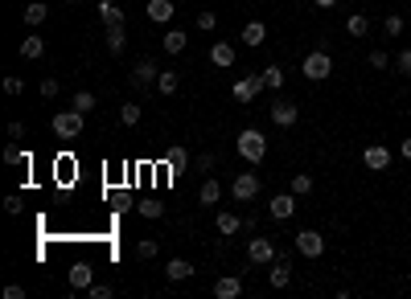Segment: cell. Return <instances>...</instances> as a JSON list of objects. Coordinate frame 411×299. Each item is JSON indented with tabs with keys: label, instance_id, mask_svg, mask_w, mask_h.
<instances>
[{
	"label": "cell",
	"instance_id": "obj_11",
	"mask_svg": "<svg viewBox=\"0 0 411 299\" xmlns=\"http://www.w3.org/2000/svg\"><path fill=\"white\" fill-rule=\"evenodd\" d=\"M268 115H272V123H276V127H292V123L301 119L296 103H284V99H280V103H272V111H268Z\"/></svg>",
	"mask_w": 411,
	"mask_h": 299
},
{
	"label": "cell",
	"instance_id": "obj_43",
	"mask_svg": "<svg viewBox=\"0 0 411 299\" xmlns=\"http://www.w3.org/2000/svg\"><path fill=\"white\" fill-rule=\"evenodd\" d=\"M21 135H25V123H21V119H12V123H8V140H21Z\"/></svg>",
	"mask_w": 411,
	"mask_h": 299
},
{
	"label": "cell",
	"instance_id": "obj_18",
	"mask_svg": "<svg viewBox=\"0 0 411 299\" xmlns=\"http://www.w3.org/2000/svg\"><path fill=\"white\" fill-rule=\"evenodd\" d=\"M214 226H218V234H222V238H231V234H239V230H243V218H239V213H218V218H214Z\"/></svg>",
	"mask_w": 411,
	"mask_h": 299
},
{
	"label": "cell",
	"instance_id": "obj_2",
	"mask_svg": "<svg viewBox=\"0 0 411 299\" xmlns=\"http://www.w3.org/2000/svg\"><path fill=\"white\" fill-rule=\"evenodd\" d=\"M301 74H305L309 82H325V78L333 74V57H329L325 49H309L305 62H301Z\"/></svg>",
	"mask_w": 411,
	"mask_h": 299
},
{
	"label": "cell",
	"instance_id": "obj_48",
	"mask_svg": "<svg viewBox=\"0 0 411 299\" xmlns=\"http://www.w3.org/2000/svg\"><path fill=\"white\" fill-rule=\"evenodd\" d=\"M399 156H403V160H411V135L403 140V144H399Z\"/></svg>",
	"mask_w": 411,
	"mask_h": 299
},
{
	"label": "cell",
	"instance_id": "obj_37",
	"mask_svg": "<svg viewBox=\"0 0 411 299\" xmlns=\"http://www.w3.org/2000/svg\"><path fill=\"white\" fill-rule=\"evenodd\" d=\"M214 25H218V12H198V29H206V33H210Z\"/></svg>",
	"mask_w": 411,
	"mask_h": 299
},
{
	"label": "cell",
	"instance_id": "obj_35",
	"mask_svg": "<svg viewBox=\"0 0 411 299\" xmlns=\"http://www.w3.org/2000/svg\"><path fill=\"white\" fill-rule=\"evenodd\" d=\"M395 70H399L403 78H411V49H399V57H395Z\"/></svg>",
	"mask_w": 411,
	"mask_h": 299
},
{
	"label": "cell",
	"instance_id": "obj_30",
	"mask_svg": "<svg viewBox=\"0 0 411 299\" xmlns=\"http://www.w3.org/2000/svg\"><path fill=\"white\" fill-rule=\"evenodd\" d=\"M288 189H292L296 197H309V193H313V177H309V172H296V177L288 181Z\"/></svg>",
	"mask_w": 411,
	"mask_h": 299
},
{
	"label": "cell",
	"instance_id": "obj_17",
	"mask_svg": "<svg viewBox=\"0 0 411 299\" xmlns=\"http://www.w3.org/2000/svg\"><path fill=\"white\" fill-rule=\"evenodd\" d=\"M128 49V29L124 25H107V53H124Z\"/></svg>",
	"mask_w": 411,
	"mask_h": 299
},
{
	"label": "cell",
	"instance_id": "obj_24",
	"mask_svg": "<svg viewBox=\"0 0 411 299\" xmlns=\"http://www.w3.org/2000/svg\"><path fill=\"white\" fill-rule=\"evenodd\" d=\"M218 197H222V185H218V181H202L198 201H202V205H218Z\"/></svg>",
	"mask_w": 411,
	"mask_h": 299
},
{
	"label": "cell",
	"instance_id": "obj_46",
	"mask_svg": "<svg viewBox=\"0 0 411 299\" xmlns=\"http://www.w3.org/2000/svg\"><path fill=\"white\" fill-rule=\"evenodd\" d=\"M214 168V156H198V172H210Z\"/></svg>",
	"mask_w": 411,
	"mask_h": 299
},
{
	"label": "cell",
	"instance_id": "obj_9",
	"mask_svg": "<svg viewBox=\"0 0 411 299\" xmlns=\"http://www.w3.org/2000/svg\"><path fill=\"white\" fill-rule=\"evenodd\" d=\"M296 250H301L305 259H321V255H325V238H321L317 230H301V234H296Z\"/></svg>",
	"mask_w": 411,
	"mask_h": 299
},
{
	"label": "cell",
	"instance_id": "obj_25",
	"mask_svg": "<svg viewBox=\"0 0 411 299\" xmlns=\"http://www.w3.org/2000/svg\"><path fill=\"white\" fill-rule=\"evenodd\" d=\"M161 49H165V53H181V49H185V33H181V29H169L165 41H161Z\"/></svg>",
	"mask_w": 411,
	"mask_h": 299
},
{
	"label": "cell",
	"instance_id": "obj_1",
	"mask_svg": "<svg viewBox=\"0 0 411 299\" xmlns=\"http://www.w3.org/2000/svg\"><path fill=\"white\" fill-rule=\"evenodd\" d=\"M235 148H239V156H243L247 164H259V160L268 156V135H263V131H255V127H247V131H239Z\"/></svg>",
	"mask_w": 411,
	"mask_h": 299
},
{
	"label": "cell",
	"instance_id": "obj_7",
	"mask_svg": "<svg viewBox=\"0 0 411 299\" xmlns=\"http://www.w3.org/2000/svg\"><path fill=\"white\" fill-rule=\"evenodd\" d=\"M268 218H276V222L296 218V193H292V189H288V193H276V197L268 201Z\"/></svg>",
	"mask_w": 411,
	"mask_h": 299
},
{
	"label": "cell",
	"instance_id": "obj_14",
	"mask_svg": "<svg viewBox=\"0 0 411 299\" xmlns=\"http://www.w3.org/2000/svg\"><path fill=\"white\" fill-rule=\"evenodd\" d=\"M263 41H268V25H263V21H247V25H243V45L259 49Z\"/></svg>",
	"mask_w": 411,
	"mask_h": 299
},
{
	"label": "cell",
	"instance_id": "obj_27",
	"mask_svg": "<svg viewBox=\"0 0 411 299\" xmlns=\"http://www.w3.org/2000/svg\"><path fill=\"white\" fill-rule=\"evenodd\" d=\"M177 86H181L177 70H161V78H156V90H161V94H177Z\"/></svg>",
	"mask_w": 411,
	"mask_h": 299
},
{
	"label": "cell",
	"instance_id": "obj_39",
	"mask_svg": "<svg viewBox=\"0 0 411 299\" xmlns=\"http://www.w3.org/2000/svg\"><path fill=\"white\" fill-rule=\"evenodd\" d=\"M140 213H144V218H161L165 209H161V201H140Z\"/></svg>",
	"mask_w": 411,
	"mask_h": 299
},
{
	"label": "cell",
	"instance_id": "obj_23",
	"mask_svg": "<svg viewBox=\"0 0 411 299\" xmlns=\"http://www.w3.org/2000/svg\"><path fill=\"white\" fill-rule=\"evenodd\" d=\"M284 82H288V78H284V70H280L276 62L263 66V86H268V90H284Z\"/></svg>",
	"mask_w": 411,
	"mask_h": 299
},
{
	"label": "cell",
	"instance_id": "obj_38",
	"mask_svg": "<svg viewBox=\"0 0 411 299\" xmlns=\"http://www.w3.org/2000/svg\"><path fill=\"white\" fill-rule=\"evenodd\" d=\"M21 90H25V82H21L16 74H8V78H4V94H21Z\"/></svg>",
	"mask_w": 411,
	"mask_h": 299
},
{
	"label": "cell",
	"instance_id": "obj_40",
	"mask_svg": "<svg viewBox=\"0 0 411 299\" xmlns=\"http://www.w3.org/2000/svg\"><path fill=\"white\" fill-rule=\"evenodd\" d=\"M403 33V16H387V37H399Z\"/></svg>",
	"mask_w": 411,
	"mask_h": 299
},
{
	"label": "cell",
	"instance_id": "obj_41",
	"mask_svg": "<svg viewBox=\"0 0 411 299\" xmlns=\"http://www.w3.org/2000/svg\"><path fill=\"white\" fill-rule=\"evenodd\" d=\"M371 66H375V70H387V49H371Z\"/></svg>",
	"mask_w": 411,
	"mask_h": 299
},
{
	"label": "cell",
	"instance_id": "obj_21",
	"mask_svg": "<svg viewBox=\"0 0 411 299\" xmlns=\"http://www.w3.org/2000/svg\"><path fill=\"white\" fill-rule=\"evenodd\" d=\"M346 33H350V37H366V33H371V16H366V12L346 16Z\"/></svg>",
	"mask_w": 411,
	"mask_h": 299
},
{
	"label": "cell",
	"instance_id": "obj_47",
	"mask_svg": "<svg viewBox=\"0 0 411 299\" xmlns=\"http://www.w3.org/2000/svg\"><path fill=\"white\" fill-rule=\"evenodd\" d=\"M4 209H8V213H21V197H4Z\"/></svg>",
	"mask_w": 411,
	"mask_h": 299
},
{
	"label": "cell",
	"instance_id": "obj_32",
	"mask_svg": "<svg viewBox=\"0 0 411 299\" xmlns=\"http://www.w3.org/2000/svg\"><path fill=\"white\" fill-rule=\"evenodd\" d=\"M4 164H12V168H21V164H29V156H25V152L16 148V140H12V144L4 148Z\"/></svg>",
	"mask_w": 411,
	"mask_h": 299
},
{
	"label": "cell",
	"instance_id": "obj_36",
	"mask_svg": "<svg viewBox=\"0 0 411 299\" xmlns=\"http://www.w3.org/2000/svg\"><path fill=\"white\" fill-rule=\"evenodd\" d=\"M86 291H91V299H111V296H115V291H111L107 283H91Z\"/></svg>",
	"mask_w": 411,
	"mask_h": 299
},
{
	"label": "cell",
	"instance_id": "obj_4",
	"mask_svg": "<svg viewBox=\"0 0 411 299\" xmlns=\"http://www.w3.org/2000/svg\"><path fill=\"white\" fill-rule=\"evenodd\" d=\"M259 90H268V86H263V74H247V78H239V82L231 86V99H235V103H255Z\"/></svg>",
	"mask_w": 411,
	"mask_h": 299
},
{
	"label": "cell",
	"instance_id": "obj_15",
	"mask_svg": "<svg viewBox=\"0 0 411 299\" xmlns=\"http://www.w3.org/2000/svg\"><path fill=\"white\" fill-rule=\"evenodd\" d=\"M235 57H239V53H235V45H226V41H214V45H210V62H214L218 70L235 66Z\"/></svg>",
	"mask_w": 411,
	"mask_h": 299
},
{
	"label": "cell",
	"instance_id": "obj_13",
	"mask_svg": "<svg viewBox=\"0 0 411 299\" xmlns=\"http://www.w3.org/2000/svg\"><path fill=\"white\" fill-rule=\"evenodd\" d=\"M144 12H148V21H152V25H169L177 8H173V0H148V8H144Z\"/></svg>",
	"mask_w": 411,
	"mask_h": 299
},
{
	"label": "cell",
	"instance_id": "obj_34",
	"mask_svg": "<svg viewBox=\"0 0 411 299\" xmlns=\"http://www.w3.org/2000/svg\"><path fill=\"white\" fill-rule=\"evenodd\" d=\"M156 250H161V246H156L152 238H140V242H136V255H140V259H156Z\"/></svg>",
	"mask_w": 411,
	"mask_h": 299
},
{
	"label": "cell",
	"instance_id": "obj_16",
	"mask_svg": "<svg viewBox=\"0 0 411 299\" xmlns=\"http://www.w3.org/2000/svg\"><path fill=\"white\" fill-rule=\"evenodd\" d=\"M214 296H218V299H239V296H243V279H235V275L218 279V283H214Z\"/></svg>",
	"mask_w": 411,
	"mask_h": 299
},
{
	"label": "cell",
	"instance_id": "obj_20",
	"mask_svg": "<svg viewBox=\"0 0 411 299\" xmlns=\"http://www.w3.org/2000/svg\"><path fill=\"white\" fill-rule=\"evenodd\" d=\"M268 283H272L276 291H280V287H288V283H292V267L276 259V263H272V275H268Z\"/></svg>",
	"mask_w": 411,
	"mask_h": 299
},
{
	"label": "cell",
	"instance_id": "obj_49",
	"mask_svg": "<svg viewBox=\"0 0 411 299\" xmlns=\"http://www.w3.org/2000/svg\"><path fill=\"white\" fill-rule=\"evenodd\" d=\"M317 8H338V0H317Z\"/></svg>",
	"mask_w": 411,
	"mask_h": 299
},
{
	"label": "cell",
	"instance_id": "obj_5",
	"mask_svg": "<svg viewBox=\"0 0 411 299\" xmlns=\"http://www.w3.org/2000/svg\"><path fill=\"white\" fill-rule=\"evenodd\" d=\"M259 189H263V181H259L255 172H239V177L231 181V197H235V201H255Z\"/></svg>",
	"mask_w": 411,
	"mask_h": 299
},
{
	"label": "cell",
	"instance_id": "obj_26",
	"mask_svg": "<svg viewBox=\"0 0 411 299\" xmlns=\"http://www.w3.org/2000/svg\"><path fill=\"white\" fill-rule=\"evenodd\" d=\"M41 53H45V41H41V37H37V33H33V37H25V41H21V57H29V62H33V57H41Z\"/></svg>",
	"mask_w": 411,
	"mask_h": 299
},
{
	"label": "cell",
	"instance_id": "obj_8",
	"mask_svg": "<svg viewBox=\"0 0 411 299\" xmlns=\"http://www.w3.org/2000/svg\"><path fill=\"white\" fill-rule=\"evenodd\" d=\"M391 148H383V144H371V148H362V164L371 168V172H387L391 168Z\"/></svg>",
	"mask_w": 411,
	"mask_h": 299
},
{
	"label": "cell",
	"instance_id": "obj_45",
	"mask_svg": "<svg viewBox=\"0 0 411 299\" xmlns=\"http://www.w3.org/2000/svg\"><path fill=\"white\" fill-rule=\"evenodd\" d=\"M4 299H25V287H16V283H12V287H4Z\"/></svg>",
	"mask_w": 411,
	"mask_h": 299
},
{
	"label": "cell",
	"instance_id": "obj_50",
	"mask_svg": "<svg viewBox=\"0 0 411 299\" xmlns=\"http://www.w3.org/2000/svg\"><path fill=\"white\" fill-rule=\"evenodd\" d=\"M66 4H78V0H66Z\"/></svg>",
	"mask_w": 411,
	"mask_h": 299
},
{
	"label": "cell",
	"instance_id": "obj_33",
	"mask_svg": "<svg viewBox=\"0 0 411 299\" xmlns=\"http://www.w3.org/2000/svg\"><path fill=\"white\" fill-rule=\"evenodd\" d=\"M62 172V185H70V177H74V160L70 156H62V164H54V177Z\"/></svg>",
	"mask_w": 411,
	"mask_h": 299
},
{
	"label": "cell",
	"instance_id": "obj_29",
	"mask_svg": "<svg viewBox=\"0 0 411 299\" xmlns=\"http://www.w3.org/2000/svg\"><path fill=\"white\" fill-rule=\"evenodd\" d=\"M140 115H144V111H140V103H124V107H119V123H124V127H136V123H140Z\"/></svg>",
	"mask_w": 411,
	"mask_h": 299
},
{
	"label": "cell",
	"instance_id": "obj_28",
	"mask_svg": "<svg viewBox=\"0 0 411 299\" xmlns=\"http://www.w3.org/2000/svg\"><path fill=\"white\" fill-rule=\"evenodd\" d=\"M99 16H103V25H124V12L111 0H99Z\"/></svg>",
	"mask_w": 411,
	"mask_h": 299
},
{
	"label": "cell",
	"instance_id": "obj_44",
	"mask_svg": "<svg viewBox=\"0 0 411 299\" xmlns=\"http://www.w3.org/2000/svg\"><path fill=\"white\" fill-rule=\"evenodd\" d=\"M169 164H173V168H185V152H181V148H173V152H169Z\"/></svg>",
	"mask_w": 411,
	"mask_h": 299
},
{
	"label": "cell",
	"instance_id": "obj_19",
	"mask_svg": "<svg viewBox=\"0 0 411 299\" xmlns=\"http://www.w3.org/2000/svg\"><path fill=\"white\" fill-rule=\"evenodd\" d=\"M91 279H95V271H91L86 263H74V267H70V287L86 291V287H91Z\"/></svg>",
	"mask_w": 411,
	"mask_h": 299
},
{
	"label": "cell",
	"instance_id": "obj_3",
	"mask_svg": "<svg viewBox=\"0 0 411 299\" xmlns=\"http://www.w3.org/2000/svg\"><path fill=\"white\" fill-rule=\"evenodd\" d=\"M49 127H54V135L58 140H74V135H82V111H62V115H54L49 119Z\"/></svg>",
	"mask_w": 411,
	"mask_h": 299
},
{
	"label": "cell",
	"instance_id": "obj_6",
	"mask_svg": "<svg viewBox=\"0 0 411 299\" xmlns=\"http://www.w3.org/2000/svg\"><path fill=\"white\" fill-rule=\"evenodd\" d=\"M247 259H251V267H268V263L280 259V250H276L272 238H251V242H247Z\"/></svg>",
	"mask_w": 411,
	"mask_h": 299
},
{
	"label": "cell",
	"instance_id": "obj_10",
	"mask_svg": "<svg viewBox=\"0 0 411 299\" xmlns=\"http://www.w3.org/2000/svg\"><path fill=\"white\" fill-rule=\"evenodd\" d=\"M156 78H161V70H156V62H148V57H140V62L132 66V86H156Z\"/></svg>",
	"mask_w": 411,
	"mask_h": 299
},
{
	"label": "cell",
	"instance_id": "obj_12",
	"mask_svg": "<svg viewBox=\"0 0 411 299\" xmlns=\"http://www.w3.org/2000/svg\"><path fill=\"white\" fill-rule=\"evenodd\" d=\"M165 279H169V283L193 279V263H189V259H169V263H165Z\"/></svg>",
	"mask_w": 411,
	"mask_h": 299
},
{
	"label": "cell",
	"instance_id": "obj_22",
	"mask_svg": "<svg viewBox=\"0 0 411 299\" xmlns=\"http://www.w3.org/2000/svg\"><path fill=\"white\" fill-rule=\"evenodd\" d=\"M45 16H49V8L41 4V0H33V4H25V25H45Z\"/></svg>",
	"mask_w": 411,
	"mask_h": 299
},
{
	"label": "cell",
	"instance_id": "obj_42",
	"mask_svg": "<svg viewBox=\"0 0 411 299\" xmlns=\"http://www.w3.org/2000/svg\"><path fill=\"white\" fill-rule=\"evenodd\" d=\"M54 94H58V78H45L41 82V99H54Z\"/></svg>",
	"mask_w": 411,
	"mask_h": 299
},
{
	"label": "cell",
	"instance_id": "obj_31",
	"mask_svg": "<svg viewBox=\"0 0 411 299\" xmlns=\"http://www.w3.org/2000/svg\"><path fill=\"white\" fill-rule=\"evenodd\" d=\"M95 103H99V99H95V94H91V90H78V94H74V103H70V107H74V111H82V115H86V111H95Z\"/></svg>",
	"mask_w": 411,
	"mask_h": 299
}]
</instances>
